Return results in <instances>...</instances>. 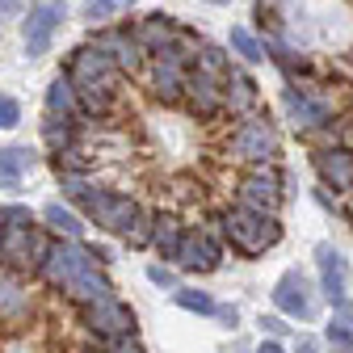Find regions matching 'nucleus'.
<instances>
[{
	"label": "nucleus",
	"instance_id": "25",
	"mask_svg": "<svg viewBox=\"0 0 353 353\" xmlns=\"http://www.w3.org/2000/svg\"><path fill=\"white\" fill-rule=\"evenodd\" d=\"M34 164H38V156L30 148H0V176H9V181H21Z\"/></svg>",
	"mask_w": 353,
	"mask_h": 353
},
{
	"label": "nucleus",
	"instance_id": "2",
	"mask_svg": "<svg viewBox=\"0 0 353 353\" xmlns=\"http://www.w3.org/2000/svg\"><path fill=\"white\" fill-rule=\"evenodd\" d=\"M110 256L101 252V248H88V244H80V240H72V236H63V240H55V248H51V256H47V265H42V278H47L55 290H63L72 278H80L84 270H93V265H105Z\"/></svg>",
	"mask_w": 353,
	"mask_h": 353
},
{
	"label": "nucleus",
	"instance_id": "15",
	"mask_svg": "<svg viewBox=\"0 0 353 353\" xmlns=\"http://www.w3.org/2000/svg\"><path fill=\"white\" fill-rule=\"evenodd\" d=\"M316 172L332 190H353V148H324L316 152Z\"/></svg>",
	"mask_w": 353,
	"mask_h": 353
},
{
	"label": "nucleus",
	"instance_id": "1",
	"mask_svg": "<svg viewBox=\"0 0 353 353\" xmlns=\"http://www.w3.org/2000/svg\"><path fill=\"white\" fill-rule=\"evenodd\" d=\"M223 236L240 256H261L282 240V223L270 210H252V206L236 202L232 210H223Z\"/></svg>",
	"mask_w": 353,
	"mask_h": 353
},
{
	"label": "nucleus",
	"instance_id": "29",
	"mask_svg": "<svg viewBox=\"0 0 353 353\" xmlns=\"http://www.w3.org/2000/svg\"><path fill=\"white\" fill-rule=\"evenodd\" d=\"M194 68H202V72H210V76H228V72H232L228 55L219 51V47H202V51H198V59H194Z\"/></svg>",
	"mask_w": 353,
	"mask_h": 353
},
{
	"label": "nucleus",
	"instance_id": "22",
	"mask_svg": "<svg viewBox=\"0 0 353 353\" xmlns=\"http://www.w3.org/2000/svg\"><path fill=\"white\" fill-rule=\"evenodd\" d=\"M47 114H80V97H76V84H72V76L63 72V76H55L51 80V88H47Z\"/></svg>",
	"mask_w": 353,
	"mask_h": 353
},
{
	"label": "nucleus",
	"instance_id": "35",
	"mask_svg": "<svg viewBox=\"0 0 353 353\" xmlns=\"http://www.w3.org/2000/svg\"><path fill=\"white\" fill-rule=\"evenodd\" d=\"M148 282L164 286V290H176V274L168 270V265H148Z\"/></svg>",
	"mask_w": 353,
	"mask_h": 353
},
{
	"label": "nucleus",
	"instance_id": "14",
	"mask_svg": "<svg viewBox=\"0 0 353 353\" xmlns=\"http://www.w3.org/2000/svg\"><path fill=\"white\" fill-rule=\"evenodd\" d=\"M274 303H278V312H282V316H294V320H312V316H316L312 299H307V282H303V274H294V270L278 278V286H274Z\"/></svg>",
	"mask_w": 353,
	"mask_h": 353
},
{
	"label": "nucleus",
	"instance_id": "20",
	"mask_svg": "<svg viewBox=\"0 0 353 353\" xmlns=\"http://www.w3.org/2000/svg\"><path fill=\"white\" fill-rule=\"evenodd\" d=\"M26 307H30V290L21 286V278L13 270H5L0 274V316L17 320V316H26Z\"/></svg>",
	"mask_w": 353,
	"mask_h": 353
},
{
	"label": "nucleus",
	"instance_id": "9",
	"mask_svg": "<svg viewBox=\"0 0 353 353\" xmlns=\"http://www.w3.org/2000/svg\"><path fill=\"white\" fill-rule=\"evenodd\" d=\"M236 198H240L244 206H252V210H270V214H278V210H282V181H278V172H274L270 164H256V168L244 176V181H240Z\"/></svg>",
	"mask_w": 353,
	"mask_h": 353
},
{
	"label": "nucleus",
	"instance_id": "34",
	"mask_svg": "<svg viewBox=\"0 0 353 353\" xmlns=\"http://www.w3.org/2000/svg\"><path fill=\"white\" fill-rule=\"evenodd\" d=\"M17 122H21V101L0 97V130H13Z\"/></svg>",
	"mask_w": 353,
	"mask_h": 353
},
{
	"label": "nucleus",
	"instance_id": "36",
	"mask_svg": "<svg viewBox=\"0 0 353 353\" xmlns=\"http://www.w3.org/2000/svg\"><path fill=\"white\" fill-rule=\"evenodd\" d=\"M261 328L270 332V336H282L286 332V324H282V316H261Z\"/></svg>",
	"mask_w": 353,
	"mask_h": 353
},
{
	"label": "nucleus",
	"instance_id": "21",
	"mask_svg": "<svg viewBox=\"0 0 353 353\" xmlns=\"http://www.w3.org/2000/svg\"><path fill=\"white\" fill-rule=\"evenodd\" d=\"M42 143H47L55 156L68 152L76 143V122H72V114H47V122H42Z\"/></svg>",
	"mask_w": 353,
	"mask_h": 353
},
{
	"label": "nucleus",
	"instance_id": "40",
	"mask_svg": "<svg viewBox=\"0 0 353 353\" xmlns=\"http://www.w3.org/2000/svg\"><path fill=\"white\" fill-rule=\"evenodd\" d=\"M299 353H320V349H316L312 341H303V345H299Z\"/></svg>",
	"mask_w": 353,
	"mask_h": 353
},
{
	"label": "nucleus",
	"instance_id": "12",
	"mask_svg": "<svg viewBox=\"0 0 353 353\" xmlns=\"http://www.w3.org/2000/svg\"><path fill=\"white\" fill-rule=\"evenodd\" d=\"M185 97H190V110L198 118H214L219 110H228V97H223V76H210L202 68H190L185 76Z\"/></svg>",
	"mask_w": 353,
	"mask_h": 353
},
{
	"label": "nucleus",
	"instance_id": "37",
	"mask_svg": "<svg viewBox=\"0 0 353 353\" xmlns=\"http://www.w3.org/2000/svg\"><path fill=\"white\" fill-rule=\"evenodd\" d=\"M219 320H223L228 328H236V320H240V312H236V307H219V312H214Z\"/></svg>",
	"mask_w": 353,
	"mask_h": 353
},
{
	"label": "nucleus",
	"instance_id": "27",
	"mask_svg": "<svg viewBox=\"0 0 353 353\" xmlns=\"http://www.w3.org/2000/svg\"><path fill=\"white\" fill-rule=\"evenodd\" d=\"M228 42H232V51H236L244 63H261V59H265V42H256V38H252L244 26H232Z\"/></svg>",
	"mask_w": 353,
	"mask_h": 353
},
{
	"label": "nucleus",
	"instance_id": "13",
	"mask_svg": "<svg viewBox=\"0 0 353 353\" xmlns=\"http://www.w3.org/2000/svg\"><path fill=\"white\" fill-rule=\"evenodd\" d=\"M316 261H320L324 299H328L332 307H349V265H345V256H341L332 244H320V248H316Z\"/></svg>",
	"mask_w": 353,
	"mask_h": 353
},
{
	"label": "nucleus",
	"instance_id": "23",
	"mask_svg": "<svg viewBox=\"0 0 353 353\" xmlns=\"http://www.w3.org/2000/svg\"><path fill=\"white\" fill-rule=\"evenodd\" d=\"M42 219H47V228H51L55 236L80 240V232H84V223L76 219V210H68V206H59V202H47V206H42Z\"/></svg>",
	"mask_w": 353,
	"mask_h": 353
},
{
	"label": "nucleus",
	"instance_id": "7",
	"mask_svg": "<svg viewBox=\"0 0 353 353\" xmlns=\"http://www.w3.org/2000/svg\"><path fill=\"white\" fill-rule=\"evenodd\" d=\"M68 76L76 88H114L118 84V63L101 51V47H80L68 63Z\"/></svg>",
	"mask_w": 353,
	"mask_h": 353
},
{
	"label": "nucleus",
	"instance_id": "4",
	"mask_svg": "<svg viewBox=\"0 0 353 353\" xmlns=\"http://www.w3.org/2000/svg\"><path fill=\"white\" fill-rule=\"evenodd\" d=\"M232 152H236V160H244V164H270V160L278 156V130H274V122L248 114V118L236 126V135H232Z\"/></svg>",
	"mask_w": 353,
	"mask_h": 353
},
{
	"label": "nucleus",
	"instance_id": "38",
	"mask_svg": "<svg viewBox=\"0 0 353 353\" xmlns=\"http://www.w3.org/2000/svg\"><path fill=\"white\" fill-rule=\"evenodd\" d=\"M256 353H282V345H278V336H270V341H261V345H256Z\"/></svg>",
	"mask_w": 353,
	"mask_h": 353
},
{
	"label": "nucleus",
	"instance_id": "24",
	"mask_svg": "<svg viewBox=\"0 0 353 353\" xmlns=\"http://www.w3.org/2000/svg\"><path fill=\"white\" fill-rule=\"evenodd\" d=\"M181 240H185V232L176 228V219H168V214H160V223H156V240H152V248L164 256V261H176V252H181Z\"/></svg>",
	"mask_w": 353,
	"mask_h": 353
},
{
	"label": "nucleus",
	"instance_id": "32",
	"mask_svg": "<svg viewBox=\"0 0 353 353\" xmlns=\"http://www.w3.org/2000/svg\"><path fill=\"white\" fill-rule=\"evenodd\" d=\"M114 9H118L114 0H84V9H80V17L97 26V21H110V17H114Z\"/></svg>",
	"mask_w": 353,
	"mask_h": 353
},
{
	"label": "nucleus",
	"instance_id": "17",
	"mask_svg": "<svg viewBox=\"0 0 353 353\" xmlns=\"http://www.w3.org/2000/svg\"><path fill=\"white\" fill-rule=\"evenodd\" d=\"M63 294H68L72 303L88 307V303H101V299H110V294H114V286H110V278L101 274V265H93V270H84L80 278H72V282L63 286Z\"/></svg>",
	"mask_w": 353,
	"mask_h": 353
},
{
	"label": "nucleus",
	"instance_id": "3",
	"mask_svg": "<svg viewBox=\"0 0 353 353\" xmlns=\"http://www.w3.org/2000/svg\"><path fill=\"white\" fill-rule=\"evenodd\" d=\"M101 232H114V236H126V228L143 214V206L130 198V194H105V190H88L80 202H76Z\"/></svg>",
	"mask_w": 353,
	"mask_h": 353
},
{
	"label": "nucleus",
	"instance_id": "41",
	"mask_svg": "<svg viewBox=\"0 0 353 353\" xmlns=\"http://www.w3.org/2000/svg\"><path fill=\"white\" fill-rule=\"evenodd\" d=\"M114 5H118V9H126V5H135V0H114Z\"/></svg>",
	"mask_w": 353,
	"mask_h": 353
},
{
	"label": "nucleus",
	"instance_id": "5",
	"mask_svg": "<svg viewBox=\"0 0 353 353\" xmlns=\"http://www.w3.org/2000/svg\"><path fill=\"white\" fill-rule=\"evenodd\" d=\"M223 236L219 232H210V228H194V232H185V240H181V252H176V270L181 274H214L219 265H223Z\"/></svg>",
	"mask_w": 353,
	"mask_h": 353
},
{
	"label": "nucleus",
	"instance_id": "28",
	"mask_svg": "<svg viewBox=\"0 0 353 353\" xmlns=\"http://www.w3.org/2000/svg\"><path fill=\"white\" fill-rule=\"evenodd\" d=\"M172 299H176V307H185V312H198V316H214V312H219V303H214L206 290L176 286V290H172Z\"/></svg>",
	"mask_w": 353,
	"mask_h": 353
},
{
	"label": "nucleus",
	"instance_id": "39",
	"mask_svg": "<svg viewBox=\"0 0 353 353\" xmlns=\"http://www.w3.org/2000/svg\"><path fill=\"white\" fill-rule=\"evenodd\" d=\"M0 13H17V0H0Z\"/></svg>",
	"mask_w": 353,
	"mask_h": 353
},
{
	"label": "nucleus",
	"instance_id": "16",
	"mask_svg": "<svg viewBox=\"0 0 353 353\" xmlns=\"http://www.w3.org/2000/svg\"><path fill=\"white\" fill-rule=\"evenodd\" d=\"M135 38L143 42V51L160 55L164 47H172V42L181 38V26H176L172 17H164V13H152V17H143V21L135 26Z\"/></svg>",
	"mask_w": 353,
	"mask_h": 353
},
{
	"label": "nucleus",
	"instance_id": "19",
	"mask_svg": "<svg viewBox=\"0 0 353 353\" xmlns=\"http://www.w3.org/2000/svg\"><path fill=\"white\" fill-rule=\"evenodd\" d=\"M30 248H34V228H0V261L9 270L30 265Z\"/></svg>",
	"mask_w": 353,
	"mask_h": 353
},
{
	"label": "nucleus",
	"instance_id": "11",
	"mask_svg": "<svg viewBox=\"0 0 353 353\" xmlns=\"http://www.w3.org/2000/svg\"><path fill=\"white\" fill-rule=\"evenodd\" d=\"M93 47H101V51L118 63V72H130V76H135L139 63H143V42L130 34L126 26H105V30H97Z\"/></svg>",
	"mask_w": 353,
	"mask_h": 353
},
{
	"label": "nucleus",
	"instance_id": "26",
	"mask_svg": "<svg viewBox=\"0 0 353 353\" xmlns=\"http://www.w3.org/2000/svg\"><path fill=\"white\" fill-rule=\"evenodd\" d=\"M156 223H160V214H156V210H143L135 223L126 228V236H122L126 248H152V240H156Z\"/></svg>",
	"mask_w": 353,
	"mask_h": 353
},
{
	"label": "nucleus",
	"instance_id": "42",
	"mask_svg": "<svg viewBox=\"0 0 353 353\" xmlns=\"http://www.w3.org/2000/svg\"><path fill=\"white\" fill-rule=\"evenodd\" d=\"M206 5H232V0H206Z\"/></svg>",
	"mask_w": 353,
	"mask_h": 353
},
{
	"label": "nucleus",
	"instance_id": "18",
	"mask_svg": "<svg viewBox=\"0 0 353 353\" xmlns=\"http://www.w3.org/2000/svg\"><path fill=\"white\" fill-rule=\"evenodd\" d=\"M223 97H228V110H232V114L248 118V114L256 110V80H252L248 72L232 68V72L223 76Z\"/></svg>",
	"mask_w": 353,
	"mask_h": 353
},
{
	"label": "nucleus",
	"instance_id": "30",
	"mask_svg": "<svg viewBox=\"0 0 353 353\" xmlns=\"http://www.w3.org/2000/svg\"><path fill=\"white\" fill-rule=\"evenodd\" d=\"M324 336H328V345L336 353H353V320H332L324 328Z\"/></svg>",
	"mask_w": 353,
	"mask_h": 353
},
{
	"label": "nucleus",
	"instance_id": "31",
	"mask_svg": "<svg viewBox=\"0 0 353 353\" xmlns=\"http://www.w3.org/2000/svg\"><path fill=\"white\" fill-rule=\"evenodd\" d=\"M101 353H143V345L135 341V332H122V336H101Z\"/></svg>",
	"mask_w": 353,
	"mask_h": 353
},
{
	"label": "nucleus",
	"instance_id": "10",
	"mask_svg": "<svg viewBox=\"0 0 353 353\" xmlns=\"http://www.w3.org/2000/svg\"><path fill=\"white\" fill-rule=\"evenodd\" d=\"M286 114H290L294 130H324L332 122V101L294 84V88H286Z\"/></svg>",
	"mask_w": 353,
	"mask_h": 353
},
{
	"label": "nucleus",
	"instance_id": "33",
	"mask_svg": "<svg viewBox=\"0 0 353 353\" xmlns=\"http://www.w3.org/2000/svg\"><path fill=\"white\" fill-rule=\"evenodd\" d=\"M51 248H55V240H51V236H42V232H34V248H30V265H34V274L42 270V265H47Z\"/></svg>",
	"mask_w": 353,
	"mask_h": 353
},
{
	"label": "nucleus",
	"instance_id": "8",
	"mask_svg": "<svg viewBox=\"0 0 353 353\" xmlns=\"http://www.w3.org/2000/svg\"><path fill=\"white\" fill-rule=\"evenodd\" d=\"M59 21H68V9L59 5V0H42V5H34L30 17H26V26H21V34H26V55H47Z\"/></svg>",
	"mask_w": 353,
	"mask_h": 353
},
{
	"label": "nucleus",
	"instance_id": "6",
	"mask_svg": "<svg viewBox=\"0 0 353 353\" xmlns=\"http://www.w3.org/2000/svg\"><path fill=\"white\" fill-rule=\"evenodd\" d=\"M80 320H84V328L93 332L97 341H101V336H122V332H135V307L110 294V299H101V303L80 307Z\"/></svg>",
	"mask_w": 353,
	"mask_h": 353
}]
</instances>
